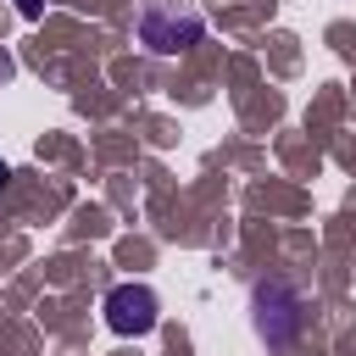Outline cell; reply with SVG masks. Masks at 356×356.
Listing matches in <instances>:
<instances>
[{
  "label": "cell",
  "mask_w": 356,
  "mask_h": 356,
  "mask_svg": "<svg viewBox=\"0 0 356 356\" xmlns=\"http://www.w3.org/2000/svg\"><path fill=\"white\" fill-rule=\"evenodd\" d=\"M6 178H11V167H6V161H0V189H6Z\"/></svg>",
  "instance_id": "5b68a950"
},
{
  "label": "cell",
  "mask_w": 356,
  "mask_h": 356,
  "mask_svg": "<svg viewBox=\"0 0 356 356\" xmlns=\"http://www.w3.org/2000/svg\"><path fill=\"white\" fill-rule=\"evenodd\" d=\"M295 317H300V300L289 284H256V328L267 345H284L295 334Z\"/></svg>",
  "instance_id": "7a4b0ae2"
},
{
  "label": "cell",
  "mask_w": 356,
  "mask_h": 356,
  "mask_svg": "<svg viewBox=\"0 0 356 356\" xmlns=\"http://www.w3.org/2000/svg\"><path fill=\"white\" fill-rule=\"evenodd\" d=\"M206 17L195 0H145L139 6V44L156 50V56H178L200 39Z\"/></svg>",
  "instance_id": "6da1fadb"
},
{
  "label": "cell",
  "mask_w": 356,
  "mask_h": 356,
  "mask_svg": "<svg viewBox=\"0 0 356 356\" xmlns=\"http://www.w3.org/2000/svg\"><path fill=\"white\" fill-rule=\"evenodd\" d=\"M106 323H111V334H150L156 328V295L145 284H117L106 295Z\"/></svg>",
  "instance_id": "3957f363"
},
{
  "label": "cell",
  "mask_w": 356,
  "mask_h": 356,
  "mask_svg": "<svg viewBox=\"0 0 356 356\" xmlns=\"http://www.w3.org/2000/svg\"><path fill=\"white\" fill-rule=\"evenodd\" d=\"M17 11H22V17H39V11H44V0H17Z\"/></svg>",
  "instance_id": "277c9868"
}]
</instances>
